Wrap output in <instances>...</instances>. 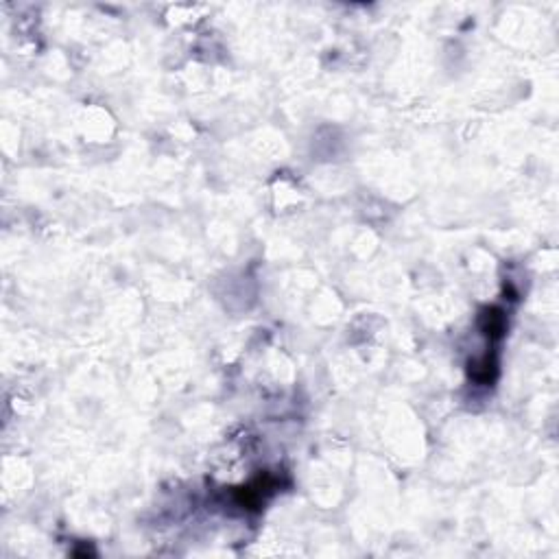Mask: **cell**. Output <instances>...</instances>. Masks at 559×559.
<instances>
[{
    "label": "cell",
    "instance_id": "obj_1",
    "mask_svg": "<svg viewBox=\"0 0 559 559\" xmlns=\"http://www.w3.org/2000/svg\"><path fill=\"white\" fill-rule=\"evenodd\" d=\"M481 328L489 339H498L505 332V315L498 308H485L481 315Z\"/></svg>",
    "mask_w": 559,
    "mask_h": 559
}]
</instances>
